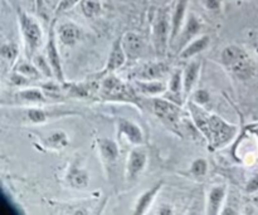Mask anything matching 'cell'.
<instances>
[{
	"label": "cell",
	"instance_id": "8fae6325",
	"mask_svg": "<svg viewBox=\"0 0 258 215\" xmlns=\"http://www.w3.org/2000/svg\"><path fill=\"white\" fill-rule=\"evenodd\" d=\"M116 130H117V137H125L131 145L144 146L145 144V136L141 127L128 118L118 117L116 120Z\"/></svg>",
	"mask_w": 258,
	"mask_h": 215
},
{
	"label": "cell",
	"instance_id": "f1b7e54d",
	"mask_svg": "<svg viewBox=\"0 0 258 215\" xmlns=\"http://www.w3.org/2000/svg\"><path fill=\"white\" fill-rule=\"evenodd\" d=\"M0 55L5 62L13 65L15 62H18V58H19V47L14 43H4L0 48Z\"/></svg>",
	"mask_w": 258,
	"mask_h": 215
},
{
	"label": "cell",
	"instance_id": "b9f144b4",
	"mask_svg": "<svg viewBox=\"0 0 258 215\" xmlns=\"http://www.w3.org/2000/svg\"><path fill=\"white\" fill-rule=\"evenodd\" d=\"M171 2H175V0H166V4H168V3H171Z\"/></svg>",
	"mask_w": 258,
	"mask_h": 215
},
{
	"label": "cell",
	"instance_id": "44dd1931",
	"mask_svg": "<svg viewBox=\"0 0 258 215\" xmlns=\"http://www.w3.org/2000/svg\"><path fill=\"white\" fill-rule=\"evenodd\" d=\"M134 87L136 88L138 92L145 97H160V96L165 95L168 91V85L160 80L155 81H141V80H134Z\"/></svg>",
	"mask_w": 258,
	"mask_h": 215
},
{
	"label": "cell",
	"instance_id": "8d00e7d4",
	"mask_svg": "<svg viewBox=\"0 0 258 215\" xmlns=\"http://www.w3.org/2000/svg\"><path fill=\"white\" fill-rule=\"evenodd\" d=\"M80 3L81 0H60L57 7H55V14H62V13L68 12V10L73 9Z\"/></svg>",
	"mask_w": 258,
	"mask_h": 215
},
{
	"label": "cell",
	"instance_id": "6da1fadb",
	"mask_svg": "<svg viewBox=\"0 0 258 215\" xmlns=\"http://www.w3.org/2000/svg\"><path fill=\"white\" fill-rule=\"evenodd\" d=\"M98 96L106 102L130 103L139 110H143V103L136 93V88L121 80L115 73L101 78Z\"/></svg>",
	"mask_w": 258,
	"mask_h": 215
},
{
	"label": "cell",
	"instance_id": "8992f818",
	"mask_svg": "<svg viewBox=\"0 0 258 215\" xmlns=\"http://www.w3.org/2000/svg\"><path fill=\"white\" fill-rule=\"evenodd\" d=\"M209 128H211V137L207 144L211 153L221 150L229 145L236 138L237 132H238V127L236 125L227 122L221 116L214 115V113H211Z\"/></svg>",
	"mask_w": 258,
	"mask_h": 215
},
{
	"label": "cell",
	"instance_id": "7c38bea8",
	"mask_svg": "<svg viewBox=\"0 0 258 215\" xmlns=\"http://www.w3.org/2000/svg\"><path fill=\"white\" fill-rule=\"evenodd\" d=\"M148 165V151L143 146H135L130 151L126 161V179L134 181L143 174Z\"/></svg>",
	"mask_w": 258,
	"mask_h": 215
},
{
	"label": "cell",
	"instance_id": "ab89813d",
	"mask_svg": "<svg viewBox=\"0 0 258 215\" xmlns=\"http://www.w3.org/2000/svg\"><path fill=\"white\" fill-rule=\"evenodd\" d=\"M174 211H173V208H171V206H161L160 208V210L158 211V214H161V215H171L173 214Z\"/></svg>",
	"mask_w": 258,
	"mask_h": 215
},
{
	"label": "cell",
	"instance_id": "7a4b0ae2",
	"mask_svg": "<svg viewBox=\"0 0 258 215\" xmlns=\"http://www.w3.org/2000/svg\"><path fill=\"white\" fill-rule=\"evenodd\" d=\"M221 64L234 77L241 81L252 78L256 72L254 63L248 53L242 47L236 44H229L224 47L221 52Z\"/></svg>",
	"mask_w": 258,
	"mask_h": 215
},
{
	"label": "cell",
	"instance_id": "60d3db41",
	"mask_svg": "<svg viewBox=\"0 0 258 215\" xmlns=\"http://www.w3.org/2000/svg\"><path fill=\"white\" fill-rule=\"evenodd\" d=\"M151 2H153V3H158V4H160V3L166 2V0H151Z\"/></svg>",
	"mask_w": 258,
	"mask_h": 215
},
{
	"label": "cell",
	"instance_id": "d4e9b609",
	"mask_svg": "<svg viewBox=\"0 0 258 215\" xmlns=\"http://www.w3.org/2000/svg\"><path fill=\"white\" fill-rule=\"evenodd\" d=\"M62 88L67 91L68 95L76 98H90L93 95V92L98 91L100 83H96L92 81L91 83H67L64 82L62 85Z\"/></svg>",
	"mask_w": 258,
	"mask_h": 215
},
{
	"label": "cell",
	"instance_id": "cb8c5ba5",
	"mask_svg": "<svg viewBox=\"0 0 258 215\" xmlns=\"http://www.w3.org/2000/svg\"><path fill=\"white\" fill-rule=\"evenodd\" d=\"M164 97L178 105H183L184 102V86H183V72L180 69H176L171 75L170 81L168 83V91L165 92Z\"/></svg>",
	"mask_w": 258,
	"mask_h": 215
},
{
	"label": "cell",
	"instance_id": "5b68a950",
	"mask_svg": "<svg viewBox=\"0 0 258 215\" xmlns=\"http://www.w3.org/2000/svg\"><path fill=\"white\" fill-rule=\"evenodd\" d=\"M151 111L166 128L181 136V106L165 97H153L150 101Z\"/></svg>",
	"mask_w": 258,
	"mask_h": 215
},
{
	"label": "cell",
	"instance_id": "f35d334b",
	"mask_svg": "<svg viewBox=\"0 0 258 215\" xmlns=\"http://www.w3.org/2000/svg\"><path fill=\"white\" fill-rule=\"evenodd\" d=\"M246 193L247 194H256L258 193V174L252 176L246 184Z\"/></svg>",
	"mask_w": 258,
	"mask_h": 215
},
{
	"label": "cell",
	"instance_id": "d590c367",
	"mask_svg": "<svg viewBox=\"0 0 258 215\" xmlns=\"http://www.w3.org/2000/svg\"><path fill=\"white\" fill-rule=\"evenodd\" d=\"M60 88H62V83L58 82V81H55V82L48 81V82L42 85V90L47 97H55V96H58L60 93Z\"/></svg>",
	"mask_w": 258,
	"mask_h": 215
},
{
	"label": "cell",
	"instance_id": "30bf717a",
	"mask_svg": "<svg viewBox=\"0 0 258 215\" xmlns=\"http://www.w3.org/2000/svg\"><path fill=\"white\" fill-rule=\"evenodd\" d=\"M127 62V57H126V53L123 50L122 43H121V37L117 38L115 42L111 45L110 54H108L107 62H106L103 69L96 76V80L100 81L101 78H103L105 76L112 75V73H116L118 69L123 67Z\"/></svg>",
	"mask_w": 258,
	"mask_h": 215
},
{
	"label": "cell",
	"instance_id": "484cf974",
	"mask_svg": "<svg viewBox=\"0 0 258 215\" xmlns=\"http://www.w3.org/2000/svg\"><path fill=\"white\" fill-rule=\"evenodd\" d=\"M15 97L19 98L23 102L29 103V105H40V103H44L47 101V96L43 92V90L37 87H30V86L20 88Z\"/></svg>",
	"mask_w": 258,
	"mask_h": 215
},
{
	"label": "cell",
	"instance_id": "2e32d148",
	"mask_svg": "<svg viewBox=\"0 0 258 215\" xmlns=\"http://www.w3.org/2000/svg\"><path fill=\"white\" fill-rule=\"evenodd\" d=\"M190 0H175L173 12H171V45L178 38L179 33L183 29V25L188 17V7Z\"/></svg>",
	"mask_w": 258,
	"mask_h": 215
},
{
	"label": "cell",
	"instance_id": "4dcf8cb0",
	"mask_svg": "<svg viewBox=\"0 0 258 215\" xmlns=\"http://www.w3.org/2000/svg\"><path fill=\"white\" fill-rule=\"evenodd\" d=\"M47 141L48 145L54 150H62V149L67 148L68 144H70L68 136L66 135L64 131H55L48 137Z\"/></svg>",
	"mask_w": 258,
	"mask_h": 215
},
{
	"label": "cell",
	"instance_id": "ba28073f",
	"mask_svg": "<svg viewBox=\"0 0 258 215\" xmlns=\"http://www.w3.org/2000/svg\"><path fill=\"white\" fill-rule=\"evenodd\" d=\"M57 35H55L54 24H52L48 34L47 44H45V57H47L48 62H49L50 67H52L53 75H54V80L58 81L63 85L66 82L64 80V72H63L62 65V58H60L59 49H58L57 44Z\"/></svg>",
	"mask_w": 258,
	"mask_h": 215
},
{
	"label": "cell",
	"instance_id": "e575fe53",
	"mask_svg": "<svg viewBox=\"0 0 258 215\" xmlns=\"http://www.w3.org/2000/svg\"><path fill=\"white\" fill-rule=\"evenodd\" d=\"M190 100L194 101L196 103L201 106H206L211 102V93L204 88L201 90H194L193 93L190 95Z\"/></svg>",
	"mask_w": 258,
	"mask_h": 215
},
{
	"label": "cell",
	"instance_id": "4fadbf2b",
	"mask_svg": "<svg viewBox=\"0 0 258 215\" xmlns=\"http://www.w3.org/2000/svg\"><path fill=\"white\" fill-rule=\"evenodd\" d=\"M186 107H188L189 115H190V120L193 125L198 128L199 132L202 133L206 141L208 142L209 137H211V128H209V118H211V112L204 108V106L198 105L190 98L186 102Z\"/></svg>",
	"mask_w": 258,
	"mask_h": 215
},
{
	"label": "cell",
	"instance_id": "836d02e7",
	"mask_svg": "<svg viewBox=\"0 0 258 215\" xmlns=\"http://www.w3.org/2000/svg\"><path fill=\"white\" fill-rule=\"evenodd\" d=\"M9 83L17 88H24L29 87L30 83H32V80L27 78L25 76L20 75L17 70H13L9 76Z\"/></svg>",
	"mask_w": 258,
	"mask_h": 215
},
{
	"label": "cell",
	"instance_id": "83f0119b",
	"mask_svg": "<svg viewBox=\"0 0 258 215\" xmlns=\"http://www.w3.org/2000/svg\"><path fill=\"white\" fill-rule=\"evenodd\" d=\"M80 9L86 18L95 19L102 13V3L101 0H81Z\"/></svg>",
	"mask_w": 258,
	"mask_h": 215
},
{
	"label": "cell",
	"instance_id": "ffe728a7",
	"mask_svg": "<svg viewBox=\"0 0 258 215\" xmlns=\"http://www.w3.org/2000/svg\"><path fill=\"white\" fill-rule=\"evenodd\" d=\"M164 183L163 181H158L154 186L149 188L145 193L141 194L136 200L135 205H134V215H144L149 211V209L153 205L154 200L156 199L158 194L160 193L161 188H163Z\"/></svg>",
	"mask_w": 258,
	"mask_h": 215
},
{
	"label": "cell",
	"instance_id": "603a6c76",
	"mask_svg": "<svg viewBox=\"0 0 258 215\" xmlns=\"http://www.w3.org/2000/svg\"><path fill=\"white\" fill-rule=\"evenodd\" d=\"M66 180L71 188L81 190V189L87 188L88 184H90V174L86 169L81 168L77 163H73L68 168L67 174H66Z\"/></svg>",
	"mask_w": 258,
	"mask_h": 215
},
{
	"label": "cell",
	"instance_id": "9c48e42d",
	"mask_svg": "<svg viewBox=\"0 0 258 215\" xmlns=\"http://www.w3.org/2000/svg\"><path fill=\"white\" fill-rule=\"evenodd\" d=\"M203 22H202V19L196 14V13L188 14L185 23H184L183 25V29L179 33L175 42H174V44L176 45L178 53L180 52V50H183L184 47H185L188 43H190L191 40L196 39L197 37H199V34L202 33V29H203Z\"/></svg>",
	"mask_w": 258,
	"mask_h": 215
},
{
	"label": "cell",
	"instance_id": "7402d4cb",
	"mask_svg": "<svg viewBox=\"0 0 258 215\" xmlns=\"http://www.w3.org/2000/svg\"><path fill=\"white\" fill-rule=\"evenodd\" d=\"M209 45H211V37L207 34L199 35L196 39L191 40L190 43H188L183 50L179 52V58L183 60L194 59V57L208 49Z\"/></svg>",
	"mask_w": 258,
	"mask_h": 215
},
{
	"label": "cell",
	"instance_id": "5bb4252c",
	"mask_svg": "<svg viewBox=\"0 0 258 215\" xmlns=\"http://www.w3.org/2000/svg\"><path fill=\"white\" fill-rule=\"evenodd\" d=\"M121 43H122L127 60L134 62L143 57L144 50H145V42H144L143 35L130 30L121 37Z\"/></svg>",
	"mask_w": 258,
	"mask_h": 215
},
{
	"label": "cell",
	"instance_id": "3957f363",
	"mask_svg": "<svg viewBox=\"0 0 258 215\" xmlns=\"http://www.w3.org/2000/svg\"><path fill=\"white\" fill-rule=\"evenodd\" d=\"M171 12L168 7L156 10L151 22V40L155 54L159 59L166 57L171 44Z\"/></svg>",
	"mask_w": 258,
	"mask_h": 215
},
{
	"label": "cell",
	"instance_id": "d6a6232c",
	"mask_svg": "<svg viewBox=\"0 0 258 215\" xmlns=\"http://www.w3.org/2000/svg\"><path fill=\"white\" fill-rule=\"evenodd\" d=\"M189 171H190V174L196 179L204 178V176L207 175V173H208V161H207L206 159L202 158L196 159V160L191 163Z\"/></svg>",
	"mask_w": 258,
	"mask_h": 215
},
{
	"label": "cell",
	"instance_id": "9a60e30c",
	"mask_svg": "<svg viewBox=\"0 0 258 215\" xmlns=\"http://www.w3.org/2000/svg\"><path fill=\"white\" fill-rule=\"evenodd\" d=\"M55 35L59 43L64 47H75L82 38V30L76 23L63 22L55 28Z\"/></svg>",
	"mask_w": 258,
	"mask_h": 215
},
{
	"label": "cell",
	"instance_id": "4316f807",
	"mask_svg": "<svg viewBox=\"0 0 258 215\" xmlns=\"http://www.w3.org/2000/svg\"><path fill=\"white\" fill-rule=\"evenodd\" d=\"M13 70H17L20 75L25 76V77L32 81H38L39 78L43 77L40 70L37 68V65L34 63H30L29 60H18Z\"/></svg>",
	"mask_w": 258,
	"mask_h": 215
},
{
	"label": "cell",
	"instance_id": "f546056e",
	"mask_svg": "<svg viewBox=\"0 0 258 215\" xmlns=\"http://www.w3.org/2000/svg\"><path fill=\"white\" fill-rule=\"evenodd\" d=\"M25 115H27V118L32 123H44L45 121H48L49 118V112L45 111L44 108L40 107H30L25 111Z\"/></svg>",
	"mask_w": 258,
	"mask_h": 215
},
{
	"label": "cell",
	"instance_id": "ac0fdd59",
	"mask_svg": "<svg viewBox=\"0 0 258 215\" xmlns=\"http://www.w3.org/2000/svg\"><path fill=\"white\" fill-rule=\"evenodd\" d=\"M97 148L103 164L107 166H113L120 158V148L117 142L110 137L97 138Z\"/></svg>",
	"mask_w": 258,
	"mask_h": 215
},
{
	"label": "cell",
	"instance_id": "d6986e66",
	"mask_svg": "<svg viewBox=\"0 0 258 215\" xmlns=\"http://www.w3.org/2000/svg\"><path fill=\"white\" fill-rule=\"evenodd\" d=\"M227 198V189L224 185L213 186L207 196L206 213L208 215H219L222 214L223 204Z\"/></svg>",
	"mask_w": 258,
	"mask_h": 215
},
{
	"label": "cell",
	"instance_id": "e0dca14e",
	"mask_svg": "<svg viewBox=\"0 0 258 215\" xmlns=\"http://www.w3.org/2000/svg\"><path fill=\"white\" fill-rule=\"evenodd\" d=\"M202 62L198 59H191L185 65L183 70V86H184V96L185 98L190 97L193 91L196 90V86L199 81L201 76Z\"/></svg>",
	"mask_w": 258,
	"mask_h": 215
},
{
	"label": "cell",
	"instance_id": "277c9868",
	"mask_svg": "<svg viewBox=\"0 0 258 215\" xmlns=\"http://www.w3.org/2000/svg\"><path fill=\"white\" fill-rule=\"evenodd\" d=\"M17 19L24 43L25 54L28 59H30L37 54L43 44V29L39 22L22 8L17 9Z\"/></svg>",
	"mask_w": 258,
	"mask_h": 215
},
{
	"label": "cell",
	"instance_id": "52a82bcc",
	"mask_svg": "<svg viewBox=\"0 0 258 215\" xmlns=\"http://www.w3.org/2000/svg\"><path fill=\"white\" fill-rule=\"evenodd\" d=\"M169 64L163 59L141 63L130 72V78L141 81H155L165 77L169 72Z\"/></svg>",
	"mask_w": 258,
	"mask_h": 215
},
{
	"label": "cell",
	"instance_id": "1f68e13d",
	"mask_svg": "<svg viewBox=\"0 0 258 215\" xmlns=\"http://www.w3.org/2000/svg\"><path fill=\"white\" fill-rule=\"evenodd\" d=\"M33 59V63H34L35 65H37L38 69L40 70V73H42L43 77L45 78H54V75H53V70H52V67H50L49 62H48L47 57L43 54H35L34 57L32 58Z\"/></svg>",
	"mask_w": 258,
	"mask_h": 215
},
{
	"label": "cell",
	"instance_id": "74e56055",
	"mask_svg": "<svg viewBox=\"0 0 258 215\" xmlns=\"http://www.w3.org/2000/svg\"><path fill=\"white\" fill-rule=\"evenodd\" d=\"M203 5L208 12H219L222 9V0H203Z\"/></svg>",
	"mask_w": 258,
	"mask_h": 215
}]
</instances>
